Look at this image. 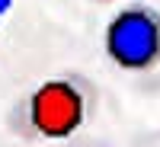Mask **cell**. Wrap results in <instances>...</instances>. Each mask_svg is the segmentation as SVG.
Segmentation results:
<instances>
[{
	"mask_svg": "<svg viewBox=\"0 0 160 147\" xmlns=\"http://www.w3.org/2000/svg\"><path fill=\"white\" fill-rule=\"evenodd\" d=\"M102 51L118 71L151 74L160 67V10L151 3H128L102 29Z\"/></svg>",
	"mask_w": 160,
	"mask_h": 147,
	"instance_id": "7a4b0ae2",
	"label": "cell"
},
{
	"mask_svg": "<svg viewBox=\"0 0 160 147\" xmlns=\"http://www.w3.org/2000/svg\"><path fill=\"white\" fill-rule=\"evenodd\" d=\"M93 3H112V0H93Z\"/></svg>",
	"mask_w": 160,
	"mask_h": 147,
	"instance_id": "5b68a950",
	"label": "cell"
},
{
	"mask_svg": "<svg viewBox=\"0 0 160 147\" xmlns=\"http://www.w3.org/2000/svg\"><path fill=\"white\" fill-rule=\"evenodd\" d=\"M99 112V86L80 71H58L7 109V131L22 144H64Z\"/></svg>",
	"mask_w": 160,
	"mask_h": 147,
	"instance_id": "6da1fadb",
	"label": "cell"
},
{
	"mask_svg": "<svg viewBox=\"0 0 160 147\" xmlns=\"http://www.w3.org/2000/svg\"><path fill=\"white\" fill-rule=\"evenodd\" d=\"M71 147H109V144H99V141H80V144H71Z\"/></svg>",
	"mask_w": 160,
	"mask_h": 147,
	"instance_id": "277c9868",
	"label": "cell"
},
{
	"mask_svg": "<svg viewBox=\"0 0 160 147\" xmlns=\"http://www.w3.org/2000/svg\"><path fill=\"white\" fill-rule=\"evenodd\" d=\"M13 10V0H0V22H3V16Z\"/></svg>",
	"mask_w": 160,
	"mask_h": 147,
	"instance_id": "3957f363",
	"label": "cell"
}]
</instances>
